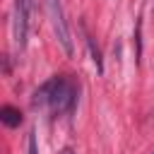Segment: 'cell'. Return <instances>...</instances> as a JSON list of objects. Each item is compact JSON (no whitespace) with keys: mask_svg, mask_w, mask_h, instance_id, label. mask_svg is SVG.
Listing matches in <instances>:
<instances>
[{"mask_svg":"<svg viewBox=\"0 0 154 154\" xmlns=\"http://www.w3.org/2000/svg\"><path fill=\"white\" fill-rule=\"evenodd\" d=\"M0 120L7 125V128H17L22 123V111L14 108V106H2L0 108Z\"/></svg>","mask_w":154,"mask_h":154,"instance_id":"4","label":"cell"},{"mask_svg":"<svg viewBox=\"0 0 154 154\" xmlns=\"http://www.w3.org/2000/svg\"><path fill=\"white\" fill-rule=\"evenodd\" d=\"M77 103V87L72 79L67 77H51V99H48V108L53 113H70Z\"/></svg>","mask_w":154,"mask_h":154,"instance_id":"1","label":"cell"},{"mask_svg":"<svg viewBox=\"0 0 154 154\" xmlns=\"http://www.w3.org/2000/svg\"><path fill=\"white\" fill-rule=\"evenodd\" d=\"M29 154H38V144H36V132H29Z\"/></svg>","mask_w":154,"mask_h":154,"instance_id":"6","label":"cell"},{"mask_svg":"<svg viewBox=\"0 0 154 154\" xmlns=\"http://www.w3.org/2000/svg\"><path fill=\"white\" fill-rule=\"evenodd\" d=\"M87 46H89V53H91V60H94L96 70H99V72H103V63H101V53H99V48L94 46V41H91V38H87Z\"/></svg>","mask_w":154,"mask_h":154,"instance_id":"5","label":"cell"},{"mask_svg":"<svg viewBox=\"0 0 154 154\" xmlns=\"http://www.w3.org/2000/svg\"><path fill=\"white\" fill-rule=\"evenodd\" d=\"M36 0H14V19H12V29H14V43L17 48L26 46V36H29V17L34 10Z\"/></svg>","mask_w":154,"mask_h":154,"instance_id":"3","label":"cell"},{"mask_svg":"<svg viewBox=\"0 0 154 154\" xmlns=\"http://www.w3.org/2000/svg\"><path fill=\"white\" fill-rule=\"evenodd\" d=\"M60 154H75V152H72V149H70V147H65V149H63V152H60Z\"/></svg>","mask_w":154,"mask_h":154,"instance_id":"7","label":"cell"},{"mask_svg":"<svg viewBox=\"0 0 154 154\" xmlns=\"http://www.w3.org/2000/svg\"><path fill=\"white\" fill-rule=\"evenodd\" d=\"M152 154H154V152H152Z\"/></svg>","mask_w":154,"mask_h":154,"instance_id":"8","label":"cell"},{"mask_svg":"<svg viewBox=\"0 0 154 154\" xmlns=\"http://www.w3.org/2000/svg\"><path fill=\"white\" fill-rule=\"evenodd\" d=\"M46 10H48L51 26H53V34H55L58 43L63 46V51L67 55H72V38H70V29H67V22H65L63 2L60 0H46Z\"/></svg>","mask_w":154,"mask_h":154,"instance_id":"2","label":"cell"}]
</instances>
